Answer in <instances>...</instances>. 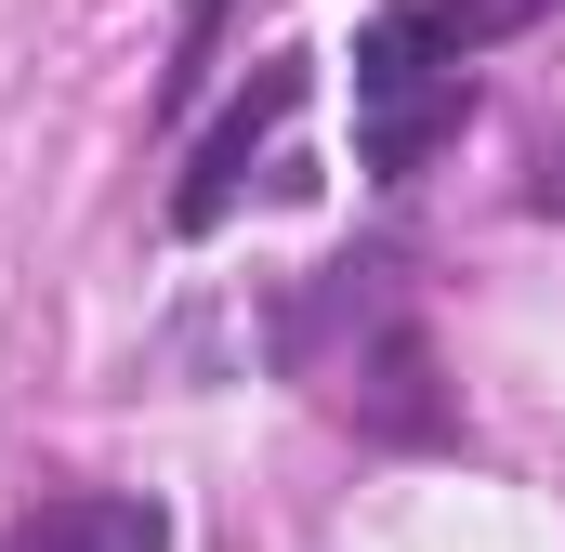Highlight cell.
Segmentation results:
<instances>
[{"label": "cell", "mask_w": 565, "mask_h": 552, "mask_svg": "<svg viewBox=\"0 0 565 552\" xmlns=\"http://www.w3.org/2000/svg\"><path fill=\"white\" fill-rule=\"evenodd\" d=\"M526 198H540V211H565V132L540 145V184H526Z\"/></svg>", "instance_id": "cell-5"}, {"label": "cell", "mask_w": 565, "mask_h": 552, "mask_svg": "<svg viewBox=\"0 0 565 552\" xmlns=\"http://www.w3.org/2000/svg\"><path fill=\"white\" fill-rule=\"evenodd\" d=\"M0 552H171V513L132 500V487H66V500H40Z\"/></svg>", "instance_id": "cell-4"}, {"label": "cell", "mask_w": 565, "mask_h": 552, "mask_svg": "<svg viewBox=\"0 0 565 552\" xmlns=\"http://www.w3.org/2000/svg\"><path fill=\"white\" fill-rule=\"evenodd\" d=\"M302 93H316V66H302V53H277V66H264V79H250V93H237V106L211 119V145H198V171H184V198H171V224H184V237H211V224L237 211V184H250V158H264V132H277V119L302 106Z\"/></svg>", "instance_id": "cell-3"}, {"label": "cell", "mask_w": 565, "mask_h": 552, "mask_svg": "<svg viewBox=\"0 0 565 552\" xmlns=\"http://www.w3.org/2000/svg\"><path fill=\"white\" fill-rule=\"evenodd\" d=\"M211 26H224V0H184V40H211Z\"/></svg>", "instance_id": "cell-6"}, {"label": "cell", "mask_w": 565, "mask_h": 552, "mask_svg": "<svg viewBox=\"0 0 565 552\" xmlns=\"http://www.w3.org/2000/svg\"><path fill=\"white\" fill-rule=\"evenodd\" d=\"M473 40H487L473 0H382V13L355 26V158H369L382 184H408L434 145L473 119V79H460Z\"/></svg>", "instance_id": "cell-1"}, {"label": "cell", "mask_w": 565, "mask_h": 552, "mask_svg": "<svg viewBox=\"0 0 565 552\" xmlns=\"http://www.w3.org/2000/svg\"><path fill=\"white\" fill-rule=\"evenodd\" d=\"M342 316H355V355H342V421H369V434H395V447H447L460 421H447V395H434V342L408 329V316H369V289H355V264H342Z\"/></svg>", "instance_id": "cell-2"}]
</instances>
